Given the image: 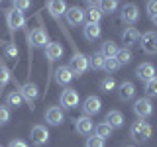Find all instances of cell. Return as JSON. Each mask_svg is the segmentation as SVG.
<instances>
[{"mask_svg": "<svg viewBox=\"0 0 157 147\" xmlns=\"http://www.w3.org/2000/svg\"><path fill=\"white\" fill-rule=\"evenodd\" d=\"M100 53H102V57L104 59H112V57H116V53H118V45L114 41H104L102 43V49H100Z\"/></svg>", "mask_w": 157, "mask_h": 147, "instance_id": "cb8c5ba5", "label": "cell"}, {"mask_svg": "<svg viewBox=\"0 0 157 147\" xmlns=\"http://www.w3.org/2000/svg\"><path fill=\"white\" fill-rule=\"evenodd\" d=\"M140 37H141V33L137 32L136 28H126L124 32H122V41L126 43V49L137 45V43H140Z\"/></svg>", "mask_w": 157, "mask_h": 147, "instance_id": "5bb4252c", "label": "cell"}, {"mask_svg": "<svg viewBox=\"0 0 157 147\" xmlns=\"http://www.w3.org/2000/svg\"><path fill=\"white\" fill-rule=\"evenodd\" d=\"M134 96H136V86H134V82H130V81H124L120 86H118V98H120L122 102H128V100H132Z\"/></svg>", "mask_w": 157, "mask_h": 147, "instance_id": "9a60e30c", "label": "cell"}, {"mask_svg": "<svg viewBox=\"0 0 157 147\" xmlns=\"http://www.w3.org/2000/svg\"><path fill=\"white\" fill-rule=\"evenodd\" d=\"M45 122L49 126H59L63 124V110L59 106H51L45 110Z\"/></svg>", "mask_w": 157, "mask_h": 147, "instance_id": "2e32d148", "label": "cell"}, {"mask_svg": "<svg viewBox=\"0 0 157 147\" xmlns=\"http://www.w3.org/2000/svg\"><path fill=\"white\" fill-rule=\"evenodd\" d=\"M136 77L144 82H149L151 78H155V67L151 65V63H141V65H137V69H136Z\"/></svg>", "mask_w": 157, "mask_h": 147, "instance_id": "8fae6325", "label": "cell"}, {"mask_svg": "<svg viewBox=\"0 0 157 147\" xmlns=\"http://www.w3.org/2000/svg\"><path fill=\"white\" fill-rule=\"evenodd\" d=\"M102 29H100V24H86L85 28H82V36H85L86 41H96L98 37H100Z\"/></svg>", "mask_w": 157, "mask_h": 147, "instance_id": "44dd1931", "label": "cell"}, {"mask_svg": "<svg viewBox=\"0 0 157 147\" xmlns=\"http://www.w3.org/2000/svg\"><path fill=\"white\" fill-rule=\"evenodd\" d=\"M86 147H104V139H100L98 135L86 137Z\"/></svg>", "mask_w": 157, "mask_h": 147, "instance_id": "e575fe53", "label": "cell"}, {"mask_svg": "<svg viewBox=\"0 0 157 147\" xmlns=\"http://www.w3.org/2000/svg\"><path fill=\"white\" fill-rule=\"evenodd\" d=\"M61 106L63 108H75L78 104V92L75 88H65V90L61 92Z\"/></svg>", "mask_w": 157, "mask_h": 147, "instance_id": "9c48e42d", "label": "cell"}, {"mask_svg": "<svg viewBox=\"0 0 157 147\" xmlns=\"http://www.w3.org/2000/svg\"><path fill=\"white\" fill-rule=\"evenodd\" d=\"M149 18H151V22H153V26H157V12H155V14H151Z\"/></svg>", "mask_w": 157, "mask_h": 147, "instance_id": "ab89813d", "label": "cell"}, {"mask_svg": "<svg viewBox=\"0 0 157 147\" xmlns=\"http://www.w3.org/2000/svg\"><path fill=\"white\" fill-rule=\"evenodd\" d=\"M28 41H29V47H43V45H47V33H45V29L36 28L28 36Z\"/></svg>", "mask_w": 157, "mask_h": 147, "instance_id": "30bf717a", "label": "cell"}, {"mask_svg": "<svg viewBox=\"0 0 157 147\" xmlns=\"http://www.w3.org/2000/svg\"><path fill=\"white\" fill-rule=\"evenodd\" d=\"M88 67H90L92 71H98V69L104 67V57H102V53H100V51L92 53V55L88 57Z\"/></svg>", "mask_w": 157, "mask_h": 147, "instance_id": "d4e9b609", "label": "cell"}, {"mask_svg": "<svg viewBox=\"0 0 157 147\" xmlns=\"http://www.w3.org/2000/svg\"><path fill=\"white\" fill-rule=\"evenodd\" d=\"M45 57H47V61H57V59H61L63 57V45L61 43H57V41H53V43H47L45 45Z\"/></svg>", "mask_w": 157, "mask_h": 147, "instance_id": "ac0fdd59", "label": "cell"}, {"mask_svg": "<svg viewBox=\"0 0 157 147\" xmlns=\"http://www.w3.org/2000/svg\"><path fill=\"white\" fill-rule=\"evenodd\" d=\"M8 120H10V110L6 106H0V126L8 124Z\"/></svg>", "mask_w": 157, "mask_h": 147, "instance_id": "d590c367", "label": "cell"}, {"mask_svg": "<svg viewBox=\"0 0 157 147\" xmlns=\"http://www.w3.org/2000/svg\"><path fill=\"white\" fill-rule=\"evenodd\" d=\"M4 57L10 59V61H16L18 59V45L16 43H8V45L4 47Z\"/></svg>", "mask_w": 157, "mask_h": 147, "instance_id": "f546056e", "label": "cell"}, {"mask_svg": "<svg viewBox=\"0 0 157 147\" xmlns=\"http://www.w3.org/2000/svg\"><path fill=\"white\" fill-rule=\"evenodd\" d=\"M116 88V81L112 77H106V78H102L100 81V90L102 92H112Z\"/></svg>", "mask_w": 157, "mask_h": 147, "instance_id": "1f68e13d", "label": "cell"}, {"mask_svg": "<svg viewBox=\"0 0 157 147\" xmlns=\"http://www.w3.org/2000/svg\"><path fill=\"white\" fill-rule=\"evenodd\" d=\"M29 139H32V143L36 145V147L45 145L47 141H49V131H47V127L41 126V124H36V126L32 127V131H29Z\"/></svg>", "mask_w": 157, "mask_h": 147, "instance_id": "277c9868", "label": "cell"}, {"mask_svg": "<svg viewBox=\"0 0 157 147\" xmlns=\"http://www.w3.org/2000/svg\"><path fill=\"white\" fill-rule=\"evenodd\" d=\"M151 134H153V127H151V124L145 122V120H137L130 127V137L136 141V143H145V141L151 137Z\"/></svg>", "mask_w": 157, "mask_h": 147, "instance_id": "6da1fadb", "label": "cell"}, {"mask_svg": "<svg viewBox=\"0 0 157 147\" xmlns=\"http://www.w3.org/2000/svg\"><path fill=\"white\" fill-rule=\"evenodd\" d=\"M98 8H100L102 14H112L118 8V2H114V0H104V2H98Z\"/></svg>", "mask_w": 157, "mask_h": 147, "instance_id": "f1b7e54d", "label": "cell"}, {"mask_svg": "<svg viewBox=\"0 0 157 147\" xmlns=\"http://www.w3.org/2000/svg\"><path fill=\"white\" fill-rule=\"evenodd\" d=\"M86 16H88V24H98V22H100L102 12H100V8H98V2H88Z\"/></svg>", "mask_w": 157, "mask_h": 147, "instance_id": "7402d4cb", "label": "cell"}, {"mask_svg": "<svg viewBox=\"0 0 157 147\" xmlns=\"http://www.w3.org/2000/svg\"><path fill=\"white\" fill-rule=\"evenodd\" d=\"M10 81V71L4 65H0V88H4Z\"/></svg>", "mask_w": 157, "mask_h": 147, "instance_id": "836d02e7", "label": "cell"}, {"mask_svg": "<svg viewBox=\"0 0 157 147\" xmlns=\"http://www.w3.org/2000/svg\"><path fill=\"white\" fill-rule=\"evenodd\" d=\"M132 108H134V114L140 118V120H145V118H149L153 114V104H151L149 98H137Z\"/></svg>", "mask_w": 157, "mask_h": 147, "instance_id": "3957f363", "label": "cell"}, {"mask_svg": "<svg viewBox=\"0 0 157 147\" xmlns=\"http://www.w3.org/2000/svg\"><path fill=\"white\" fill-rule=\"evenodd\" d=\"M6 24H8V28L12 29V32H16V29L20 28H24V24H26V18H24V14L22 12H18V10H8L6 12Z\"/></svg>", "mask_w": 157, "mask_h": 147, "instance_id": "52a82bcc", "label": "cell"}, {"mask_svg": "<svg viewBox=\"0 0 157 147\" xmlns=\"http://www.w3.org/2000/svg\"><path fill=\"white\" fill-rule=\"evenodd\" d=\"M20 94H22V98L29 104V108H33V102L37 100V94H39V90H37V85L36 82H26V85H22V88H20Z\"/></svg>", "mask_w": 157, "mask_h": 147, "instance_id": "8992f818", "label": "cell"}, {"mask_svg": "<svg viewBox=\"0 0 157 147\" xmlns=\"http://www.w3.org/2000/svg\"><path fill=\"white\" fill-rule=\"evenodd\" d=\"M47 8L51 12V16H55V18H59L63 12H67V4L63 0H51V2H47Z\"/></svg>", "mask_w": 157, "mask_h": 147, "instance_id": "603a6c76", "label": "cell"}, {"mask_svg": "<svg viewBox=\"0 0 157 147\" xmlns=\"http://www.w3.org/2000/svg\"><path fill=\"white\" fill-rule=\"evenodd\" d=\"M140 45L144 49V53L147 55H155L157 53V32H145L144 36L140 37Z\"/></svg>", "mask_w": 157, "mask_h": 147, "instance_id": "5b68a950", "label": "cell"}, {"mask_svg": "<svg viewBox=\"0 0 157 147\" xmlns=\"http://www.w3.org/2000/svg\"><path fill=\"white\" fill-rule=\"evenodd\" d=\"M126 147H137V145H134V143H128V145H126Z\"/></svg>", "mask_w": 157, "mask_h": 147, "instance_id": "60d3db41", "label": "cell"}, {"mask_svg": "<svg viewBox=\"0 0 157 147\" xmlns=\"http://www.w3.org/2000/svg\"><path fill=\"white\" fill-rule=\"evenodd\" d=\"M69 69H71L73 77L85 75L86 69H88V57L82 55V53H75V55L71 57V61H69Z\"/></svg>", "mask_w": 157, "mask_h": 147, "instance_id": "7a4b0ae2", "label": "cell"}, {"mask_svg": "<svg viewBox=\"0 0 157 147\" xmlns=\"http://www.w3.org/2000/svg\"><path fill=\"white\" fill-rule=\"evenodd\" d=\"M65 18H67V24L69 26H81L85 22V10L78 8V6H73V8H67L65 12Z\"/></svg>", "mask_w": 157, "mask_h": 147, "instance_id": "ba28073f", "label": "cell"}, {"mask_svg": "<svg viewBox=\"0 0 157 147\" xmlns=\"http://www.w3.org/2000/svg\"><path fill=\"white\" fill-rule=\"evenodd\" d=\"M32 4L28 2V0H18V2H14V10H18V12H22V10H28Z\"/></svg>", "mask_w": 157, "mask_h": 147, "instance_id": "8d00e7d4", "label": "cell"}, {"mask_svg": "<svg viewBox=\"0 0 157 147\" xmlns=\"http://www.w3.org/2000/svg\"><path fill=\"white\" fill-rule=\"evenodd\" d=\"M22 102H24V98H22V94H20L18 90L10 92V94L6 96V104L12 106V108H20V106H22Z\"/></svg>", "mask_w": 157, "mask_h": 147, "instance_id": "484cf974", "label": "cell"}, {"mask_svg": "<svg viewBox=\"0 0 157 147\" xmlns=\"http://www.w3.org/2000/svg\"><path fill=\"white\" fill-rule=\"evenodd\" d=\"M110 134H112V127L106 124V122H102V124H98L96 127H94V135H98L100 139H104V137H110Z\"/></svg>", "mask_w": 157, "mask_h": 147, "instance_id": "83f0119b", "label": "cell"}, {"mask_svg": "<svg viewBox=\"0 0 157 147\" xmlns=\"http://www.w3.org/2000/svg\"><path fill=\"white\" fill-rule=\"evenodd\" d=\"M145 92L147 96H157V77L151 78L149 82H145Z\"/></svg>", "mask_w": 157, "mask_h": 147, "instance_id": "d6a6232c", "label": "cell"}, {"mask_svg": "<svg viewBox=\"0 0 157 147\" xmlns=\"http://www.w3.org/2000/svg\"><path fill=\"white\" fill-rule=\"evenodd\" d=\"M104 71L108 73V77H110V73H116L118 69H120V63L116 61V57H112V59H104Z\"/></svg>", "mask_w": 157, "mask_h": 147, "instance_id": "4dcf8cb0", "label": "cell"}, {"mask_svg": "<svg viewBox=\"0 0 157 147\" xmlns=\"http://www.w3.org/2000/svg\"><path fill=\"white\" fill-rule=\"evenodd\" d=\"M71 81H73V73H71V69H69V67L55 69V82H57L59 86H67Z\"/></svg>", "mask_w": 157, "mask_h": 147, "instance_id": "d6986e66", "label": "cell"}, {"mask_svg": "<svg viewBox=\"0 0 157 147\" xmlns=\"http://www.w3.org/2000/svg\"><path fill=\"white\" fill-rule=\"evenodd\" d=\"M116 61L120 63V65H128V63H132V51L130 49H118L116 53Z\"/></svg>", "mask_w": 157, "mask_h": 147, "instance_id": "4316f807", "label": "cell"}, {"mask_svg": "<svg viewBox=\"0 0 157 147\" xmlns=\"http://www.w3.org/2000/svg\"><path fill=\"white\" fill-rule=\"evenodd\" d=\"M104 122L112 127V130H116V127H122V126H124V116H122L120 110H110L106 114Z\"/></svg>", "mask_w": 157, "mask_h": 147, "instance_id": "ffe728a7", "label": "cell"}, {"mask_svg": "<svg viewBox=\"0 0 157 147\" xmlns=\"http://www.w3.org/2000/svg\"><path fill=\"white\" fill-rule=\"evenodd\" d=\"M0 147H2V145H0Z\"/></svg>", "mask_w": 157, "mask_h": 147, "instance_id": "b9f144b4", "label": "cell"}, {"mask_svg": "<svg viewBox=\"0 0 157 147\" xmlns=\"http://www.w3.org/2000/svg\"><path fill=\"white\" fill-rule=\"evenodd\" d=\"M8 147H28V143H26V141H22V139H14V141H10Z\"/></svg>", "mask_w": 157, "mask_h": 147, "instance_id": "f35d334b", "label": "cell"}, {"mask_svg": "<svg viewBox=\"0 0 157 147\" xmlns=\"http://www.w3.org/2000/svg\"><path fill=\"white\" fill-rule=\"evenodd\" d=\"M145 10H147V14H155L157 12V0H151V2H147V6H145Z\"/></svg>", "mask_w": 157, "mask_h": 147, "instance_id": "74e56055", "label": "cell"}, {"mask_svg": "<svg viewBox=\"0 0 157 147\" xmlns=\"http://www.w3.org/2000/svg\"><path fill=\"white\" fill-rule=\"evenodd\" d=\"M122 20H124L126 24H136L137 20H140V8L132 2L124 4V8H122Z\"/></svg>", "mask_w": 157, "mask_h": 147, "instance_id": "7c38bea8", "label": "cell"}, {"mask_svg": "<svg viewBox=\"0 0 157 147\" xmlns=\"http://www.w3.org/2000/svg\"><path fill=\"white\" fill-rule=\"evenodd\" d=\"M92 127H94V124H92V120H90L88 116H81V118H77V122H75V130H77V134H81V135H90Z\"/></svg>", "mask_w": 157, "mask_h": 147, "instance_id": "e0dca14e", "label": "cell"}, {"mask_svg": "<svg viewBox=\"0 0 157 147\" xmlns=\"http://www.w3.org/2000/svg\"><path fill=\"white\" fill-rule=\"evenodd\" d=\"M100 108H102V102H100V98L98 96H88L85 102H82V112H85L86 116H94L100 112Z\"/></svg>", "mask_w": 157, "mask_h": 147, "instance_id": "4fadbf2b", "label": "cell"}]
</instances>
